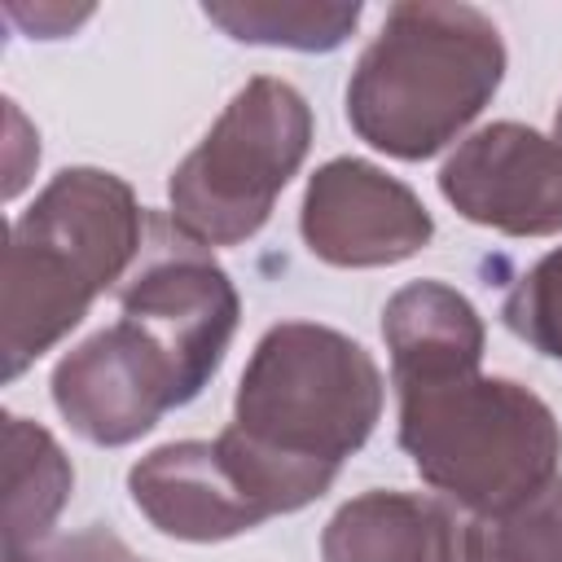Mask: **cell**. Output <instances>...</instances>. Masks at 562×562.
<instances>
[{
    "instance_id": "obj_7",
    "label": "cell",
    "mask_w": 562,
    "mask_h": 562,
    "mask_svg": "<svg viewBox=\"0 0 562 562\" xmlns=\"http://www.w3.org/2000/svg\"><path fill=\"white\" fill-rule=\"evenodd\" d=\"M303 233L334 263H382L413 255L430 237V220L408 189L373 167L329 162L307 189Z\"/></svg>"
},
{
    "instance_id": "obj_4",
    "label": "cell",
    "mask_w": 562,
    "mask_h": 562,
    "mask_svg": "<svg viewBox=\"0 0 562 562\" xmlns=\"http://www.w3.org/2000/svg\"><path fill=\"white\" fill-rule=\"evenodd\" d=\"M303 149L307 110L299 92L272 79H255L171 180L180 224L215 241L255 233L272 206V193L299 167Z\"/></svg>"
},
{
    "instance_id": "obj_8",
    "label": "cell",
    "mask_w": 562,
    "mask_h": 562,
    "mask_svg": "<svg viewBox=\"0 0 562 562\" xmlns=\"http://www.w3.org/2000/svg\"><path fill=\"white\" fill-rule=\"evenodd\" d=\"M325 562H452V527L430 501L373 492L329 522Z\"/></svg>"
},
{
    "instance_id": "obj_2",
    "label": "cell",
    "mask_w": 562,
    "mask_h": 562,
    "mask_svg": "<svg viewBox=\"0 0 562 562\" xmlns=\"http://www.w3.org/2000/svg\"><path fill=\"white\" fill-rule=\"evenodd\" d=\"M470 369L400 378V439L430 483L501 514L540 492L536 483L558 457V430L536 395L514 382H479Z\"/></svg>"
},
{
    "instance_id": "obj_1",
    "label": "cell",
    "mask_w": 562,
    "mask_h": 562,
    "mask_svg": "<svg viewBox=\"0 0 562 562\" xmlns=\"http://www.w3.org/2000/svg\"><path fill=\"white\" fill-rule=\"evenodd\" d=\"M501 79L496 31L474 9L404 4L364 53L347 92L351 123L386 154H435Z\"/></svg>"
},
{
    "instance_id": "obj_5",
    "label": "cell",
    "mask_w": 562,
    "mask_h": 562,
    "mask_svg": "<svg viewBox=\"0 0 562 562\" xmlns=\"http://www.w3.org/2000/svg\"><path fill=\"white\" fill-rule=\"evenodd\" d=\"M136 505L149 518L189 540H220L277 509H299L290 470L268 457L237 426L215 443H171L132 470Z\"/></svg>"
},
{
    "instance_id": "obj_10",
    "label": "cell",
    "mask_w": 562,
    "mask_h": 562,
    "mask_svg": "<svg viewBox=\"0 0 562 562\" xmlns=\"http://www.w3.org/2000/svg\"><path fill=\"white\" fill-rule=\"evenodd\" d=\"M505 316L544 356L562 360V250L549 255L531 277H522V285L514 290Z\"/></svg>"
},
{
    "instance_id": "obj_9",
    "label": "cell",
    "mask_w": 562,
    "mask_h": 562,
    "mask_svg": "<svg viewBox=\"0 0 562 562\" xmlns=\"http://www.w3.org/2000/svg\"><path fill=\"white\" fill-rule=\"evenodd\" d=\"M470 562H562V483L474 522Z\"/></svg>"
},
{
    "instance_id": "obj_3",
    "label": "cell",
    "mask_w": 562,
    "mask_h": 562,
    "mask_svg": "<svg viewBox=\"0 0 562 562\" xmlns=\"http://www.w3.org/2000/svg\"><path fill=\"white\" fill-rule=\"evenodd\" d=\"M373 417V360L342 334L316 325L272 329L259 342L237 395V430L290 461L329 470L364 443Z\"/></svg>"
},
{
    "instance_id": "obj_11",
    "label": "cell",
    "mask_w": 562,
    "mask_h": 562,
    "mask_svg": "<svg viewBox=\"0 0 562 562\" xmlns=\"http://www.w3.org/2000/svg\"><path fill=\"white\" fill-rule=\"evenodd\" d=\"M558 136H562V114H558Z\"/></svg>"
},
{
    "instance_id": "obj_6",
    "label": "cell",
    "mask_w": 562,
    "mask_h": 562,
    "mask_svg": "<svg viewBox=\"0 0 562 562\" xmlns=\"http://www.w3.org/2000/svg\"><path fill=\"white\" fill-rule=\"evenodd\" d=\"M443 193L479 224L509 233L562 228V149L509 123L487 127L443 167Z\"/></svg>"
}]
</instances>
